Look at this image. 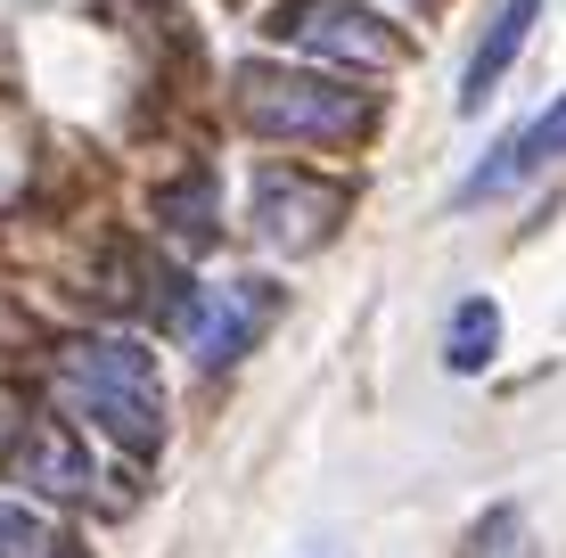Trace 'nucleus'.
<instances>
[{"instance_id":"1","label":"nucleus","mask_w":566,"mask_h":558,"mask_svg":"<svg viewBox=\"0 0 566 558\" xmlns=\"http://www.w3.org/2000/svg\"><path fill=\"white\" fill-rule=\"evenodd\" d=\"M57 394L124 452L165 444V378H156V354L124 329H91L57 345Z\"/></svg>"},{"instance_id":"2","label":"nucleus","mask_w":566,"mask_h":558,"mask_svg":"<svg viewBox=\"0 0 566 558\" xmlns=\"http://www.w3.org/2000/svg\"><path fill=\"white\" fill-rule=\"evenodd\" d=\"M230 107L255 140H312V148L361 140L378 124V99L361 83H345L328 66H280V57H247L230 74Z\"/></svg>"},{"instance_id":"3","label":"nucleus","mask_w":566,"mask_h":558,"mask_svg":"<svg viewBox=\"0 0 566 558\" xmlns=\"http://www.w3.org/2000/svg\"><path fill=\"white\" fill-rule=\"evenodd\" d=\"M263 33L280 50H304L312 66H395L402 33L369 0H271Z\"/></svg>"},{"instance_id":"4","label":"nucleus","mask_w":566,"mask_h":558,"mask_svg":"<svg viewBox=\"0 0 566 558\" xmlns=\"http://www.w3.org/2000/svg\"><path fill=\"white\" fill-rule=\"evenodd\" d=\"M345 206H354V189L345 181H321V172L304 165H255V181H247V230L271 246V255H312V246L337 239Z\"/></svg>"},{"instance_id":"5","label":"nucleus","mask_w":566,"mask_h":558,"mask_svg":"<svg viewBox=\"0 0 566 558\" xmlns=\"http://www.w3.org/2000/svg\"><path fill=\"white\" fill-rule=\"evenodd\" d=\"M566 165V91L551 107L534 115L525 131H510V140H493V157H484L476 172L460 181V206H484V198H510V189H525L534 172H551Z\"/></svg>"},{"instance_id":"6","label":"nucleus","mask_w":566,"mask_h":558,"mask_svg":"<svg viewBox=\"0 0 566 558\" xmlns=\"http://www.w3.org/2000/svg\"><path fill=\"white\" fill-rule=\"evenodd\" d=\"M263 313H271V287H263V280H230V287H206V296H198V320L181 329L189 361H198V370H230V361H239L247 345H255Z\"/></svg>"},{"instance_id":"7","label":"nucleus","mask_w":566,"mask_h":558,"mask_svg":"<svg viewBox=\"0 0 566 558\" xmlns=\"http://www.w3.org/2000/svg\"><path fill=\"white\" fill-rule=\"evenodd\" d=\"M534 17H542V0H501V9L484 17L476 50H468V66H460V115H476L501 83H510V66L525 57V42H534Z\"/></svg>"},{"instance_id":"8","label":"nucleus","mask_w":566,"mask_h":558,"mask_svg":"<svg viewBox=\"0 0 566 558\" xmlns=\"http://www.w3.org/2000/svg\"><path fill=\"white\" fill-rule=\"evenodd\" d=\"M17 476H25L42 502H83L91 485H99V468H91V452L74 444L57 419H42V428H25V444H17Z\"/></svg>"},{"instance_id":"9","label":"nucleus","mask_w":566,"mask_h":558,"mask_svg":"<svg viewBox=\"0 0 566 558\" xmlns=\"http://www.w3.org/2000/svg\"><path fill=\"white\" fill-rule=\"evenodd\" d=\"M156 222H165V239H181L189 255H206V246L222 239V214H213V172H189V181H172L165 198H156Z\"/></svg>"},{"instance_id":"10","label":"nucleus","mask_w":566,"mask_h":558,"mask_svg":"<svg viewBox=\"0 0 566 558\" xmlns=\"http://www.w3.org/2000/svg\"><path fill=\"white\" fill-rule=\"evenodd\" d=\"M493 354H501V304L493 296H468L460 313H452V329H443V370L476 378Z\"/></svg>"},{"instance_id":"11","label":"nucleus","mask_w":566,"mask_h":558,"mask_svg":"<svg viewBox=\"0 0 566 558\" xmlns=\"http://www.w3.org/2000/svg\"><path fill=\"white\" fill-rule=\"evenodd\" d=\"M50 550H57L50 517H33L25 502H0V558H50Z\"/></svg>"},{"instance_id":"12","label":"nucleus","mask_w":566,"mask_h":558,"mask_svg":"<svg viewBox=\"0 0 566 558\" xmlns=\"http://www.w3.org/2000/svg\"><path fill=\"white\" fill-rule=\"evenodd\" d=\"M476 558H525V517L517 509H493L476 526Z\"/></svg>"}]
</instances>
